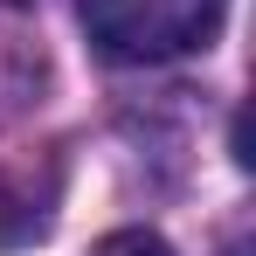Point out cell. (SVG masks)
Here are the masks:
<instances>
[{"label":"cell","instance_id":"1","mask_svg":"<svg viewBox=\"0 0 256 256\" xmlns=\"http://www.w3.org/2000/svg\"><path fill=\"white\" fill-rule=\"evenodd\" d=\"M90 42L111 62H173L187 48H208L228 0H76Z\"/></svg>","mask_w":256,"mask_h":256},{"label":"cell","instance_id":"2","mask_svg":"<svg viewBox=\"0 0 256 256\" xmlns=\"http://www.w3.org/2000/svg\"><path fill=\"white\" fill-rule=\"evenodd\" d=\"M42 236V208L0 173V250H21V242H35Z\"/></svg>","mask_w":256,"mask_h":256},{"label":"cell","instance_id":"3","mask_svg":"<svg viewBox=\"0 0 256 256\" xmlns=\"http://www.w3.org/2000/svg\"><path fill=\"white\" fill-rule=\"evenodd\" d=\"M90 256H173L166 236H152V228H118V236H104Z\"/></svg>","mask_w":256,"mask_h":256},{"label":"cell","instance_id":"4","mask_svg":"<svg viewBox=\"0 0 256 256\" xmlns=\"http://www.w3.org/2000/svg\"><path fill=\"white\" fill-rule=\"evenodd\" d=\"M7 7H28V0H7Z\"/></svg>","mask_w":256,"mask_h":256}]
</instances>
